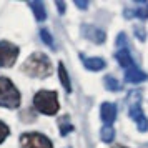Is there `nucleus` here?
Wrapping results in <instances>:
<instances>
[{
    "mask_svg": "<svg viewBox=\"0 0 148 148\" xmlns=\"http://www.w3.org/2000/svg\"><path fill=\"white\" fill-rule=\"evenodd\" d=\"M115 138V130L112 127H103L101 130V140L105 141V143H110V141H113Z\"/></svg>",
    "mask_w": 148,
    "mask_h": 148,
    "instance_id": "obj_15",
    "label": "nucleus"
},
{
    "mask_svg": "<svg viewBox=\"0 0 148 148\" xmlns=\"http://www.w3.org/2000/svg\"><path fill=\"white\" fill-rule=\"evenodd\" d=\"M30 7H32V10H34V14H35V18L38 22H43L47 18V12H45V7H43L42 2H38V0L30 2Z\"/></svg>",
    "mask_w": 148,
    "mask_h": 148,
    "instance_id": "obj_11",
    "label": "nucleus"
},
{
    "mask_svg": "<svg viewBox=\"0 0 148 148\" xmlns=\"http://www.w3.org/2000/svg\"><path fill=\"white\" fill-rule=\"evenodd\" d=\"M18 57V48L14 43L0 42V67H12Z\"/></svg>",
    "mask_w": 148,
    "mask_h": 148,
    "instance_id": "obj_5",
    "label": "nucleus"
},
{
    "mask_svg": "<svg viewBox=\"0 0 148 148\" xmlns=\"http://www.w3.org/2000/svg\"><path fill=\"white\" fill-rule=\"evenodd\" d=\"M58 75H60V82H62V85L65 87V90H67L68 93L72 92V85H70V80H68V73H67V70H65V65L63 63H60L58 65Z\"/></svg>",
    "mask_w": 148,
    "mask_h": 148,
    "instance_id": "obj_13",
    "label": "nucleus"
},
{
    "mask_svg": "<svg viewBox=\"0 0 148 148\" xmlns=\"http://www.w3.org/2000/svg\"><path fill=\"white\" fill-rule=\"evenodd\" d=\"M20 105V93L8 78H0V107L17 108Z\"/></svg>",
    "mask_w": 148,
    "mask_h": 148,
    "instance_id": "obj_3",
    "label": "nucleus"
},
{
    "mask_svg": "<svg viewBox=\"0 0 148 148\" xmlns=\"http://www.w3.org/2000/svg\"><path fill=\"white\" fill-rule=\"evenodd\" d=\"M128 115H130V118H132V120L136 121V127H138L140 132H147V130H148V120H147V116L143 115V112H141L140 105H136V103L132 105L130 110H128Z\"/></svg>",
    "mask_w": 148,
    "mask_h": 148,
    "instance_id": "obj_6",
    "label": "nucleus"
},
{
    "mask_svg": "<svg viewBox=\"0 0 148 148\" xmlns=\"http://www.w3.org/2000/svg\"><path fill=\"white\" fill-rule=\"evenodd\" d=\"M34 105L35 108L45 115H55L58 112V98L55 92H47L42 90L34 97Z\"/></svg>",
    "mask_w": 148,
    "mask_h": 148,
    "instance_id": "obj_2",
    "label": "nucleus"
},
{
    "mask_svg": "<svg viewBox=\"0 0 148 148\" xmlns=\"http://www.w3.org/2000/svg\"><path fill=\"white\" fill-rule=\"evenodd\" d=\"M57 7H58V10H60V14H65V5H63L62 2H57Z\"/></svg>",
    "mask_w": 148,
    "mask_h": 148,
    "instance_id": "obj_20",
    "label": "nucleus"
},
{
    "mask_svg": "<svg viewBox=\"0 0 148 148\" xmlns=\"http://www.w3.org/2000/svg\"><path fill=\"white\" fill-rule=\"evenodd\" d=\"M40 37H42V40H43V43L47 45V47H52L55 48V42H53V37L48 34V30L47 28H42L40 30Z\"/></svg>",
    "mask_w": 148,
    "mask_h": 148,
    "instance_id": "obj_16",
    "label": "nucleus"
},
{
    "mask_svg": "<svg viewBox=\"0 0 148 148\" xmlns=\"http://www.w3.org/2000/svg\"><path fill=\"white\" fill-rule=\"evenodd\" d=\"M82 34L85 35V38L95 42V43H103L105 42V32L92 25H82Z\"/></svg>",
    "mask_w": 148,
    "mask_h": 148,
    "instance_id": "obj_7",
    "label": "nucleus"
},
{
    "mask_svg": "<svg viewBox=\"0 0 148 148\" xmlns=\"http://www.w3.org/2000/svg\"><path fill=\"white\" fill-rule=\"evenodd\" d=\"M101 120H103V123L107 125V127H110L112 123L115 121V118H116V107H115L113 103H103L101 105Z\"/></svg>",
    "mask_w": 148,
    "mask_h": 148,
    "instance_id": "obj_8",
    "label": "nucleus"
},
{
    "mask_svg": "<svg viewBox=\"0 0 148 148\" xmlns=\"http://www.w3.org/2000/svg\"><path fill=\"white\" fill-rule=\"evenodd\" d=\"M22 148H52V141L42 133H25L20 136Z\"/></svg>",
    "mask_w": 148,
    "mask_h": 148,
    "instance_id": "obj_4",
    "label": "nucleus"
},
{
    "mask_svg": "<svg viewBox=\"0 0 148 148\" xmlns=\"http://www.w3.org/2000/svg\"><path fill=\"white\" fill-rule=\"evenodd\" d=\"M23 70L30 77L43 78V77H48L52 73V62L48 60L47 55L34 53L32 57H28V60L23 63Z\"/></svg>",
    "mask_w": 148,
    "mask_h": 148,
    "instance_id": "obj_1",
    "label": "nucleus"
},
{
    "mask_svg": "<svg viewBox=\"0 0 148 148\" xmlns=\"http://www.w3.org/2000/svg\"><path fill=\"white\" fill-rule=\"evenodd\" d=\"M113 148H127V147H123V145H115Z\"/></svg>",
    "mask_w": 148,
    "mask_h": 148,
    "instance_id": "obj_21",
    "label": "nucleus"
},
{
    "mask_svg": "<svg viewBox=\"0 0 148 148\" xmlns=\"http://www.w3.org/2000/svg\"><path fill=\"white\" fill-rule=\"evenodd\" d=\"M83 63L88 70H93V72H98L105 67V60L103 58H83Z\"/></svg>",
    "mask_w": 148,
    "mask_h": 148,
    "instance_id": "obj_12",
    "label": "nucleus"
},
{
    "mask_svg": "<svg viewBox=\"0 0 148 148\" xmlns=\"http://www.w3.org/2000/svg\"><path fill=\"white\" fill-rule=\"evenodd\" d=\"M105 87H107L108 90H112V92H118V90H121V85L118 83V80L113 78L112 75L105 77Z\"/></svg>",
    "mask_w": 148,
    "mask_h": 148,
    "instance_id": "obj_14",
    "label": "nucleus"
},
{
    "mask_svg": "<svg viewBox=\"0 0 148 148\" xmlns=\"http://www.w3.org/2000/svg\"><path fill=\"white\" fill-rule=\"evenodd\" d=\"M116 60H118V63H120L121 67L128 68V70L135 67L133 60H132V53L128 52L127 48H121V50H118V53H116Z\"/></svg>",
    "mask_w": 148,
    "mask_h": 148,
    "instance_id": "obj_10",
    "label": "nucleus"
},
{
    "mask_svg": "<svg viewBox=\"0 0 148 148\" xmlns=\"http://www.w3.org/2000/svg\"><path fill=\"white\" fill-rule=\"evenodd\" d=\"M75 5H77L78 8H87V7H88V2H83V0H77V2H75Z\"/></svg>",
    "mask_w": 148,
    "mask_h": 148,
    "instance_id": "obj_19",
    "label": "nucleus"
},
{
    "mask_svg": "<svg viewBox=\"0 0 148 148\" xmlns=\"http://www.w3.org/2000/svg\"><path fill=\"white\" fill-rule=\"evenodd\" d=\"M135 15L138 17V18H148V5L143 8H138V10H135Z\"/></svg>",
    "mask_w": 148,
    "mask_h": 148,
    "instance_id": "obj_18",
    "label": "nucleus"
},
{
    "mask_svg": "<svg viewBox=\"0 0 148 148\" xmlns=\"http://www.w3.org/2000/svg\"><path fill=\"white\" fill-rule=\"evenodd\" d=\"M147 78H148V75L136 67L127 70V73H125V80L130 82V83H140V82H145Z\"/></svg>",
    "mask_w": 148,
    "mask_h": 148,
    "instance_id": "obj_9",
    "label": "nucleus"
},
{
    "mask_svg": "<svg viewBox=\"0 0 148 148\" xmlns=\"http://www.w3.org/2000/svg\"><path fill=\"white\" fill-rule=\"evenodd\" d=\"M7 136H8V127L3 123V121H0V143L5 140Z\"/></svg>",
    "mask_w": 148,
    "mask_h": 148,
    "instance_id": "obj_17",
    "label": "nucleus"
}]
</instances>
